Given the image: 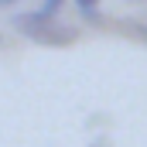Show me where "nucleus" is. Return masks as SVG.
<instances>
[{
    "label": "nucleus",
    "mask_w": 147,
    "mask_h": 147,
    "mask_svg": "<svg viewBox=\"0 0 147 147\" xmlns=\"http://www.w3.org/2000/svg\"><path fill=\"white\" fill-rule=\"evenodd\" d=\"M10 24H14L17 34H24L34 45H45V48H69V45L79 41V28L48 17L45 10H17L10 17Z\"/></svg>",
    "instance_id": "f257e3e1"
},
{
    "label": "nucleus",
    "mask_w": 147,
    "mask_h": 147,
    "mask_svg": "<svg viewBox=\"0 0 147 147\" xmlns=\"http://www.w3.org/2000/svg\"><path fill=\"white\" fill-rule=\"evenodd\" d=\"M75 3V10H79V17L89 24V28H106L110 21L99 14V0H72Z\"/></svg>",
    "instance_id": "f03ea898"
},
{
    "label": "nucleus",
    "mask_w": 147,
    "mask_h": 147,
    "mask_svg": "<svg viewBox=\"0 0 147 147\" xmlns=\"http://www.w3.org/2000/svg\"><path fill=\"white\" fill-rule=\"evenodd\" d=\"M113 28H116V31H123L127 38H134V41H140V45H147V21L123 17V21H113Z\"/></svg>",
    "instance_id": "7ed1b4c3"
},
{
    "label": "nucleus",
    "mask_w": 147,
    "mask_h": 147,
    "mask_svg": "<svg viewBox=\"0 0 147 147\" xmlns=\"http://www.w3.org/2000/svg\"><path fill=\"white\" fill-rule=\"evenodd\" d=\"M62 7H65V0H41V7H38V10H45L48 17H58V10H62Z\"/></svg>",
    "instance_id": "20e7f679"
},
{
    "label": "nucleus",
    "mask_w": 147,
    "mask_h": 147,
    "mask_svg": "<svg viewBox=\"0 0 147 147\" xmlns=\"http://www.w3.org/2000/svg\"><path fill=\"white\" fill-rule=\"evenodd\" d=\"M14 3H21V0H0V7H14Z\"/></svg>",
    "instance_id": "39448f33"
},
{
    "label": "nucleus",
    "mask_w": 147,
    "mask_h": 147,
    "mask_svg": "<svg viewBox=\"0 0 147 147\" xmlns=\"http://www.w3.org/2000/svg\"><path fill=\"white\" fill-rule=\"evenodd\" d=\"M130 3H147V0H130Z\"/></svg>",
    "instance_id": "423d86ee"
},
{
    "label": "nucleus",
    "mask_w": 147,
    "mask_h": 147,
    "mask_svg": "<svg viewBox=\"0 0 147 147\" xmlns=\"http://www.w3.org/2000/svg\"><path fill=\"white\" fill-rule=\"evenodd\" d=\"M0 45H3V34H0Z\"/></svg>",
    "instance_id": "0eeeda50"
}]
</instances>
